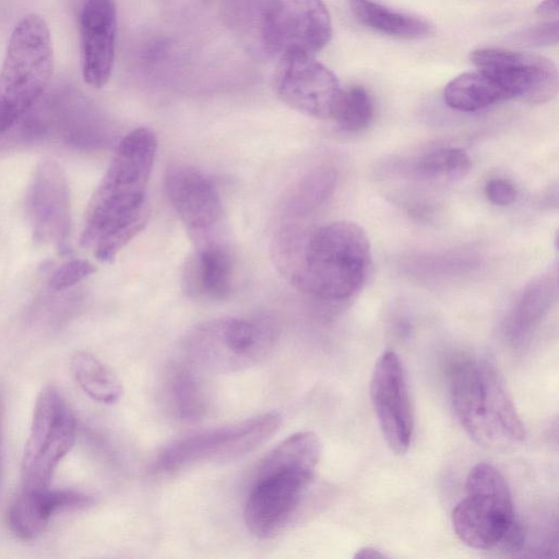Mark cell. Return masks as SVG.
I'll list each match as a JSON object with an SVG mask.
<instances>
[{
    "mask_svg": "<svg viewBox=\"0 0 559 559\" xmlns=\"http://www.w3.org/2000/svg\"><path fill=\"white\" fill-rule=\"evenodd\" d=\"M277 340L274 324L262 318H222L198 325L185 341L189 361L215 372H234L263 361Z\"/></svg>",
    "mask_w": 559,
    "mask_h": 559,
    "instance_id": "8992f818",
    "label": "cell"
},
{
    "mask_svg": "<svg viewBox=\"0 0 559 559\" xmlns=\"http://www.w3.org/2000/svg\"><path fill=\"white\" fill-rule=\"evenodd\" d=\"M82 73L86 84L100 88L109 80L115 60L117 29L112 0H85L79 8Z\"/></svg>",
    "mask_w": 559,
    "mask_h": 559,
    "instance_id": "2e32d148",
    "label": "cell"
},
{
    "mask_svg": "<svg viewBox=\"0 0 559 559\" xmlns=\"http://www.w3.org/2000/svg\"><path fill=\"white\" fill-rule=\"evenodd\" d=\"M96 271L93 263L83 259H71L58 266L48 280V287L51 292H62Z\"/></svg>",
    "mask_w": 559,
    "mask_h": 559,
    "instance_id": "4316f807",
    "label": "cell"
},
{
    "mask_svg": "<svg viewBox=\"0 0 559 559\" xmlns=\"http://www.w3.org/2000/svg\"><path fill=\"white\" fill-rule=\"evenodd\" d=\"M281 424L282 416L270 412L186 437L165 448L158 454L155 467L163 472H175L204 461L240 456L267 440Z\"/></svg>",
    "mask_w": 559,
    "mask_h": 559,
    "instance_id": "ba28073f",
    "label": "cell"
},
{
    "mask_svg": "<svg viewBox=\"0 0 559 559\" xmlns=\"http://www.w3.org/2000/svg\"><path fill=\"white\" fill-rule=\"evenodd\" d=\"M373 117V103L368 92L359 85L341 90L332 119L347 131L366 128Z\"/></svg>",
    "mask_w": 559,
    "mask_h": 559,
    "instance_id": "d4e9b609",
    "label": "cell"
},
{
    "mask_svg": "<svg viewBox=\"0 0 559 559\" xmlns=\"http://www.w3.org/2000/svg\"><path fill=\"white\" fill-rule=\"evenodd\" d=\"M455 415L479 445L509 449L525 438L524 425L496 367L486 359L455 364L450 374Z\"/></svg>",
    "mask_w": 559,
    "mask_h": 559,
    "instance_id": "3957f363",
    "label": "cell"
},
{
    "mask_svg": "<svg viewBox=\"0 0 559 559\" xmlns=\"http://www.w3.org/2000/svg\"><path fill=\"white\" fill-rule=\"evenodd\" d=\"M556 292L557 281L550 274L540 276L526 286L506 328L513 344H522L539 324L549 310Z\"/></svg>",
    "mask_w": 559,
    "mask_h": 559,
    "instance_id": "d6986e66",
    "label": "cell"
},
{
    "mask_svg": "<svg viewBox=\"0 0 559 559\" xmlns=\"http://www.w3.org/2000/svg\"><path fill=\"white\" fill-rule=\"evenodd\" d=\"M188 292L210 300L228 298L234 286V260L229 250L217 241H204L187 270Z\"/></svg>",
    "mask_w": 559,
    "mask_h": 559,
    "instance_id": "ac0fdd59",
    "label": "cell"
},
{
    "mask_svg": "<svg viewBox=\"0 0 559 559\" xmlns=\"http://www.w3.org/2000/svg\"><path fill=\"white\" fill-rule=\"evenodd\" d=\"M1 471H2V435H1V405H0V483H1Z\"/></svg>",
    "mask_w": 559,
    "mask_h": 559,
    "instance_id": "1f68e13d",
    "label": "cell"
},
{
    "mask_svg": "<svg viewBox=\"0 0 559 559\" xmlns=\"http://www.w3.org/2000/svg\"><path fill=\"white\" fill-rule=\"evenodd\" d=\"M369 392L388 447L395 454H404L412 442L414 412L406 372L394 352L383 353L376 362Z\"/></svg>",
    "mask_w": 559,
    "mask_h": 559,
    "instance_id": "4fadbf2b",
    "label": "cell"
},
{
    "mask_svg": "<svg viewBox=\"0 0 559 559\" xmlns=\"http://www.w3.org/2000/svg\"><path fill=\"white\" fill-rule=\"evenodd\" d=\"M471 60L511 98L543 104L558 92L557 67L544 56L506 48H479L471 53Z\"/></svg>",
    "mask_w": 559,
    "mask_h": 559,
    "instance_id": "30bf717a",
    "label": "cell"
},
{
    "mask_svg": "<svg viewBox=\"0 0 559 559\" xmlns=\"http://www.w3.org/2000/svg\"><path fill=\"white\" fill-rule=\"evenodd\" d=\"M167 392L171 408L180 420L197 421L205 414V393L190 367L181 364L170 367Z\"/></svg>",
    "mask_w": 559,
    "mask_h": 559,
    "instance_id": "cb8c5ba5",
    "label": "cell"
},
{
    "mask_svg": "<svg viewBox=\"0 0 559 559\" xmlns=\"http://www.w3.org/2000/svg\"><path fill=\"white\" fill-rule=\"evenodd\" d=\"M385 557L386 556L383 552L369 546L357 549L354 555L355 559H381Z\"/></svg>",
    "mask_w": 559,
    "mask_h": 559,
    "instance_id": "4dcf8cb0",
    "label": "cell"
},
{
    "mask_svg": "<svg viewBox=\"0 0 559 559\" xmlns=\"http://www.w3.org/2000/svg\"><path fill=\"white\" fill-rule=\"evenodd\" d=\"M314 472L302 469L255 471L245 504V522L257 537L277 533L299 506Z\"/></svg>",
    "mask_w": 559,
    "mask_h": 559,
    "instance_id": "7c38bea8",
    "label": "cell"
},
{
    "mask_svg": "<svg viewBox=\"0 0 559 559\" xmlns=\"http://www.w3.org/2000/svg\"><path fill=\"white\" fill-rule=\"evenodd\" d=\"M167 197L180 221L197 236L211 231L223 218V203L213 182L199 169L186 164L166 171Z\"/></svg>",
    "mask_w": 559,
    "mask_h": 559,
    "instance_id": "9a60e30c",
    "label": "cell"
},
{
    "mask_svg": "<svg viewBox=\"0 0 559 559\" xmlns=\"http://www.w3.org/2000/svg\"><path fill=\"white\" fill-rule=\"evenodd\" d=\"M465 497L452 511L456 536L471 548L518 551L524 528L513 510L511 492L502 474L492 465L478 463L468 473Z\"/></svg>",
    "mask_w": 559,
    "mask_h": 559,
    "instance_id": "277c9868",
    "label": "cell"
},
{
    "mask_svg": "<svg viewBox=\"0 0 559 559\" xmlns=\"http://www.w3.org/2000/svg\"><path fill=\"white\" fill-rule=\"evenodd\" d=\"M510 98L498 83L479 70L455 76L443 91L445 104L463 112H474Z\"/></svg>",
    "mask_w": 559,
    "mask_h": 559,
    "instance_id": "44dd1931",
    "label": "cell"
},
{
    "mask_svg": "<svg viewBox=\"0 0 559 559\" xmlns=\"http://www.w3.org/2000/svg\"><path fill=\"white\" fill-rule=\"evenodd\" d=\"M75 3L79 5V8L82 5V3L85 1V0H74Z\"/></svg>",
    "mask_w": 559,
    "mask_h": 559,
    "instance_id": "d6a6232c",
    "label": "cell"
},
{
    "mask_svg": "<svg viewBox=\"0 0 559 559\" xmlns=\"http://www.w3.org/2000/svg\"><path fill=\"white\" fill-rule=\"evenodd\" d=\"M536 13L543 17H557L558 16V0H544L537 8Z\"/></svg>",
    "mask_w": 559,
    "mask_h": 559,
    "instance_id": "f546056e",
    "label": "cell"
},
{
    "mask_svg": "<svg viewBox=\"0 0 559 559\" xmlns=\"http://www.w3.org/2000/svg\"><path fill=\"white\" fill-rule=\"evenodd\" d=\"M321 456V442L312 431H299L274 448L260 462L257 471L302 469L316 472Z\"/></svg>",
    "mask_w": 559,
    "mask_h": 559,
    "instance_id": "603a6c76",
    "label": "cell"
},
{
    "mask_svg": "<svg viewBox=\"0 0 559 559\" xmlns=\"http://www.w3.org/2000/svg\"><path fill=\"white\" fill-rule=\"evenodd\" d=\"M558 21L544 22L530 26L515 35V40L524 46L542 47L558 41Z\"/></svg>",
    "mask_w": 559,
    "mask_h": 559,
    "instance_id": "83f0119b",
    "label": "cell"
},
{
    "mask_svg": "<svg viewBox=\"0 0 559 559\" xmlns=\"http://www.w3.org/2000/svg\"><path fill=\"white\" fill-rule=\"evenodd\" d=\"M350 11L365 26L400 38H423L432 33L425 20L392 10L373 0H348Z\"/></svg>",
    "mask_w": 559,
    "mask_h": 559,
    "instance_id": "ffe728a7",
    "label": "cell"
},
{
    "mask_svg": "<svg viewBox=\"0 0 559 559\" xmlns=\"http://www.w3.org/2000/svg\"><path fill=\"white\" fill-rule=\"evenodd\" d=\"M157 144L154 132L144 127L124 135L88 202L81 246L103 263L112 262L147 221Z\"/></svg>",
    "mask_w": 559,
    "mask_h": 559,
    "instance_id": "6da1fadb",
    "label": "cell"
},
{
    "mask_svg": "<svg viewBox=\"0 0 559 559\" xmlns=\"http://www.w3.org/2000/svg\"><path fill=\"white\" fill-rule=\"evenodd\" d=\"M275 75L278 97L290 108L318 119L332 118L341 87L337 78L313 55L280 57Z\"/></svg>",
    "mask_w": 559,
    "mask_h": 559,
    "instance_id": "5bb4252c",
    "label": "cell"
},
{
    "mask_svg": "<svg viewBox=\"0 0 559 559\" xmlns=\"http://www.w3.org/2000/svg\"><path fill=\"white\" fill-rule=\"evenodd\" d=\"M53 71V49L46 21L25 15L14 27L0 69V134L33 109Z\"/></svg>",
    "mask_w": 559,
    "mask_h": 559,
    "instance_id": "5b68a950",
    "label": "cell"
},
{
    "mask_svg": "<svg viewBox=\"0 0 559 559\" xmlns=\"http://www.w3.org/2000/svg\"><path fill=\"white\" fill-rule=\"evenodd\" d=\"M485 194L496 205H509L516 199L514 186L504 179H491L486 183Z\"/></svg>",
    "mask_w": 559,
    "mask_h": 559,
    "instance_id": "f1b7e54d",
    "label": "cell"
},
{
    "mask_svg": "<svg viewBox=\"0 0 559 559\" xmlns=\"http://www.w3.org/2000/svg\"><path fill=\"white\" fill-rule=\"evenodd\" d=\"M93 502L92 497L76 490L22 488L10 507L8 522L16 537L32 540L45 531L57 512L87 508Z\"/></svg>",
    "mask_w": 559,
    "mask_h": 559,
    "instance_id": "e0dca14e",
    "label": "cell"
},
{
    "mask_svg": "<svg viewBox=\"0 0 559 559\" xmlns=\"http://www.w3.org/2000/svg\"><path fill=\"white\" fill-rule=\"evenodd\" d=\"M471 168V158L462 148L457 147L430 152L423 156L417 164V171L427 178H462Z\"/></svg>",
    "mask_w": 559,
    "mask_h": 559,
    "instance_id": "484cf974",
    "label": "cell"
},
{
    "mask_svg": "<svg viewBox=\"0 0 559 559\" xmlns=\"http://www.w3.org/2000/svg\"><path fill=\"white\" fill-rule=\"evenodd\" d=\"M76 418L53 385L39 392L22 459V488H46L76 438Z\"/></svg>",
    "mask_w": 559,
    "mask_h": 559,
    "instance_id": "52a82bcc",
    "label": "cell"
},
{
    "mask_svg": "<svg viewBox=\"0 0 559 559\" xmlns=\"http://www.w3.org/2000/svg\"><path fill=\"white\" fill-rule=\"evenodd\" d=\"M295 254L284 270L287 276L300 290L328 301L343 300L357 293L371 264L365 230L348 221L320 226Z\"/></svg>",
    "mask_w": 559,
    "mask_h": 559,
    "instance_id": "7a4b0ae2",
    "label": "cell"
},
{
    "mask_svg": "<svg viewBox=\"0 0 559 559\" xmlns=\"http://www.w3.org/2000/svg\"><path fill=\"white\" fill-rule=\"evenodd\" d=\"M265 48L280 57L313 55L332 37V22L322 0H266L261 23Z\"/></svg>",
    "mask_w": 559,
    "mask_h": 559,
    "instance_id": "9c48e42d",
    "label": "cell"
},
{
    "mask_svg": "<svg viewBox=\"0 0 559 559\" xmlns=\"http://www.w3.org/2000/svg\"><path fill=\"white\" fill-rule=\"evenodd\" d=\"M26 213L34 241L69 252L71 205L67 177L52 158L41 159L31 178L26 193Z\"/></svg>",
    "mask_w": 559,
    "mask_h": 559,
    "instance_id": "8fae6325",
    "label": "cell"
},
{
    "mask_svg": "<svg viewBox=\"0 0 559 559\" xmlns=\"http://www.w3.org/2000/svg\"><path fill=\"white\" fill-rule=\"evenodd\" d=\"M71 371L85 394L98 403L114 404L122 396L123 388L117 376L90 353L74 354Z\"/></svg>",
    "mask_w": 559,
    "mask_h": 559,
    "instance_id": "7402d4cb",
    "label": "cell"
}]
</instances>
